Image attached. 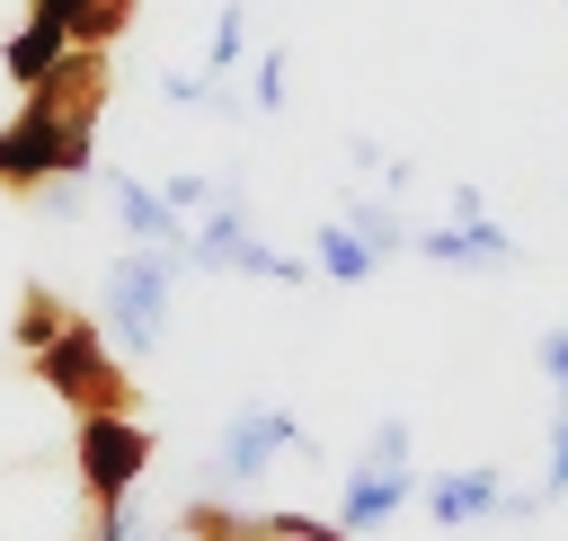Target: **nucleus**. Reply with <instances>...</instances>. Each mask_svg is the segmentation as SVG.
I'll return each mask as SVG.
<instances>
[{"mask_svg": "<svg viewBox=\"0 0 568 541\" xmlns=\"http://www.w3.org/2000/svg\"><path fill=\"white\" fill-rule=\"evenodd\" d=\"M98 106H106V44H71L0 124V186L36 195L53 177H98Z\"/></svg>", "mask_w": 568, "mask_h": 541, "instance_id": "nucleus-1", "label": "nucleus"}, {"mask_svg": "<svg viewBox=\"0 0 568 541\" xmlns=\"http://www.w3.org/2000/svg\"><path fill=\"white\" fill-rule=\"evenodd\" d=\"M71 470H80V497H89V532L80 541H133L124 523V497L142 488L151 470V426L133 408H89L71 426Z\"/></svg>", "mask_w": 568, "mask_h": 541, "instance_id": "nucleus-2", "label": "nucleus"}, {"mask_svg": "<svg viewBox=\"0 0 568 541\" xmlns=\"http://www.w3.org/2000/svg\"><path fill=\"white\" fill-rule=\"evenodd\" d=\"M27 372H36V390H53L71 417H89V408H133V381H124V364H115V346H106V328L98 319H62L36 355H27Z\"/></svg>", "mask_w": 568, "mask_h": 541, "instance_id": "nucleus-3", "label": "nucleus"}, {"mask_svg": "<svg viewBox=\"0 0 568 541\" xmlns=\"http://www.w3.org/2000/svg\"><path fill=\"white\" fill-rule=\"evenodd\" d=\"M311 461L320 452V435L284 408V399H248V408H231V426H222V443H213V461H204V497H240V488H257L275 461Z\"/></svg>", "mask_w": 568, "mask_h": 541, "instance_id": "nucleus-4", "label": "nucleus"}, {"mask_svg": "<svg viewBox=\"0 0 568 541\" xmlns=\"http://www.w3.org/2000/svg\"><path fill=\"white\" fill-rule=\"evenodd\" d=\"M186 266H213V275H257V284H311V275H320L302 248H266V239L248 231V204H240V186H231V177H222V195L186 222Z\"/></svg>", "mask_w": 568, "mask_h": 541, "instance_id": "nucleus-5", "label": "nucleus"}, {"mask_svg": "<svg viewBox=\"0 0 568 541\" xmlns=\"http://www.w3.org/2000/svg\"><path fill=\"white\" fill-rule=\"evenodd\" d=\"M169 302H178V257L124 239V257H106V275H98V328H106V346H133V355L160 346L169 337Z\"/></svg>", "mask_w": 568, "mask_h": 541, "instance_id": "nucleus-6", "label": "nucleus"}, {"mask_svg": "<svg viewBox=\"0 0 568 541\" xmlns=\"http://www.w3.org/2000/svg\"><path fill=\"white\" fill-rule=\"evenodd\" d=\"M399 506H417V426H408V417H382L373 443L346 461L337 523H346V532H382Z\"/></svg>", "mask_w": 568, "mask_h": 541, "instance_id": "nucleus-7", "label": "nucleus"}, {"mask_svg": "<svg viewBox=\"0 0 568 541\" xmlns=\"http://www.w3.org/2000/svg\"><path fill=\"white\" fill-rule=\"evenodd\" d=\"M550 497L515 488L497 461H462V470H417V514L435 532H470V523H532Z\"/></svg>", "mask_w": 568, "mask_h": 541, "instance_id": "nucleus-8", "label": "nucleus"}, {"mask_svg": "<svg viewBox=\"0 0 568 541\" xmlns=\"http://www.w3.org/2000/svg\"><path fill=\"white\" fill-rule=\"evenodd\" d=\"M426 266H462V275H506L524 248H515V231L488 213V195L470 186V177H453V195H444V222H426L417 239H408Z\"/></svg>", "mask_w": 568, "mask_h": 541, "instance_id": "nucleus-9", "label": "nucleus"}, {"mask_svg": "<svg viewBox=\"0 0 568 541\" xmlns=\"http://www.w3.org/2000/svg\"><path fill=\"white\" fill-rule=\"evenodd\" d=\"M106 213H115V231H124L133 248H160V257H178V266H186V213H178L151 177L106 169Z\"/></svg>", "mask_w": 568, "mask_h": 541, "instance_id": "nucleus-10", "label": "nucleus"}, {"mask_svg": "<svg viewBox=\"0 0 568 541\" xmlns=\"http://www.w3.org/2000/svg\"><path fill=\"white\" fill-rule=\"evenodd\" d=\"M178 532L186 541H302L293 514H240L231 497H204V488L178 506Z\"/></svg>", "mask_w": 568, "mask_h": 541, "instance_id": "nucleus-11", "label": "nucleus"}, {"mask_svg": "<svg viewBox=\"0 0 568 541\" xmlns=\"http://www.w3.org/2000/svg\"><path fill=\"white\" fill-rule=\"evenodd\" d=\"M62 53H71V35H62V27H44V18H18V27L0 35V71H9L18 89H36Z\"/></svg>", "mask_w": 568, "mask_h": 541, "instance_id": "nucleus-12", "label": "nucleus"}, {"mask_svg": "<svg viewBox=\"0 0 568 541\" xmlns=\"http://www.w3.org/2000/svg\"><path fill=\"white\" fill-rule=\"evenodd\" d=\"M337 222H346L373 257H399V248L417 239V231L399 222V195H382V186H373V195H346V204H337Z\"/></svg>", "mask_w": 568, "mask_h": 541, "instance_id": "nucleus-13", "label": "nucleus"}, {"mask_svg": "<svg viewBox=\"0 0 568 541\" xmlns=\"http://www.w3.org/2000/svg\"><path fill=\"white\" fill-rule=\"evenodd\" d=\"M311 248H320L311 266H320L328 284H364V275H382V257H373V248H364V239H355V231H346L337 213L320 222V239H311Z\"/></svg>", "mask_w": 568, "mask_h": 541, "instance_id": "nucleus-14", "label": "nucleus"}, {"mask_svg": "<svg viewBox=\"0 0 568 541\" xmlns=\"http://www.w3.org/2000/svg\"><path fill=\"white\" fill-rule=\"evenodd\" d=\"M240 62H248V0H222V18H213V35H204V71L231 80Z\"/></svg>", "mask_w": 568, "mask_h": 541, "instance_id": "nucleus-15", "label": "nucleus"}, {"mask_svg": "<svg viewBox=\"0 0 568 541\" xmlns=\"http://www.w3.org/2000/svg\"><path fill=\"white\" fill-rule=\"evenodd\" d=\"M62 319H71V302H62L53 284H27V293H18V319H9V337H18L27 355H36V346H44V337H53Z\"/></svg>", "mask_w": 568, "mask_h": 541, "instance_id": "nucleus-16", "label": "nucleus"}, {"mask_svg": "<svg viewBox=\"0 0 568 541\" xmlns=\"http://www.w3.org/2000/svg\"><path fill=\"white\" fill-rule=\"evenodd\" d=\"M541 497H568V381L550 390V461H541Z\"/></svg>", "mask_w": 568, "mask_h": 541, "instance_id": "nucleus-17", "label": "nucleus"}, {"mask_svg": "<svg viewBox=\"0 0 568 541\" xmlns=\"http://www.w3.org/2000/svg\"><path fill=\"white\" fill-rule=\"evenodd\" d=\"M284 89H293V62H284V53H257V71H248V115H275Z\"/></svg>", "mask_w": 568, "mask_h": 541, "instance_id": "nucleus-18", "label": "nucleus"}, {"mask_svg": "<svg viewBox=\"0 0 568 541\" xmlns=\"http://www.w3.org/2000/svg\"><path fill=\"white\" fill-rule=\"evenodd\" d=\"M124 27H133V0H89L80 9V44H115Z\"/></svg>", "mask_w": 568, "mask_h": 541, "instance_id": "nucleus-19", "label": "nucleus"}, {"mask_svg": "<svg viewBox=\"0 0 568 541\" xmlns=\"http://www.w3.org/2000/svg\"><path fill=\"white\" fill-rule=\"evenodd\" d=\"M160 195H169V204H178V213H186V222H195V213H204V204H213V195H222V177H204V169H186V177H169V186H160Z\"/></svg>", "mask_w": 568, "mask_h": 541, "instance_id": "nucleus-20", "label": "nucleus"}, {"mask_svg": "<svg viewBox=\"0 0 568 541\" xmlns=\"http://www.w3.org/2000/svg\"><path fill=\"white\" fill-rule=\"evenodd\" d=\"M532 364H541V381H550V390L568 381V319H550V328L532 337Z\"/></svg>", "mask_w": 568, "mask_h": 541, "instance_id": "nucleus-21", "label": "nucleus"}, {"mask_svg": "<svg viewBox=\"0 0 568 541\" xmlns=\"http://www.w3.org/2000/svg\"><path fill=\"white\" fill-rule=\"evenodd\" d=\"M80 9H89V0H27V18H44V27H62L71 44H80Z\"/></svg>", "mask_w": 568, "mask_h": 541, "instance_id": "nucleus-22", "label": "nucleus"}, {"mask_svg": "<svg viewBox=\"0 0 568 541\" xmlns=\"http://www.w3.org/2000/svg\"><path fill=\"white\" fill-rule=\"evenodd\" d=\"M293 532H302V541H355L337 514H328V523H320V514H293Z\"/></svg>", "mask_w": 568, "mask_h": 541, "instance_id": "nucleus-23", "label": "nucleus"}, {"mask_svg": "<svg viewBox=\"0 0 568 541\" xmlns=\"http://www.w3.org/2000/svg\"><path fill=\"white\" fill-rule=\"evenodd\" d=\"M133 541H169V532H151V523H133Z\"/></svg>", "mask_w": 568, "mask_h": 541, "instance_id": "nucleus-24", "label": "nucleus"}]
</instances>
